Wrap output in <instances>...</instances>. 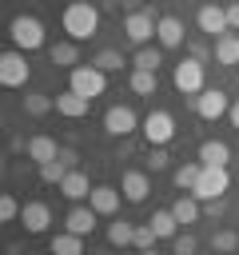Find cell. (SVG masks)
Returning a JSON list of instances; mask_svg holds the SVG:
<instances>
[{
  "instance_id": "cell-1",
  "label": "cell",
  "mask_w": 239,
  "mask_h": 255,
  "mask_svg": "<svg viewBox=\"0 0 239 255\" xmlns=\"http://www.w3.org/2000/svg\"><path fill=\"white\" fill-rule=\"evenodd\" d=\"M64 32H68V40H76V44H84V40H92L96 32H100V8L96 4H88V0H72L68 8H64Z\"/></svg>"
},
{
  "instance_id": "cell-2",
  "label": "cell",
  "mask_w": 239,
  "mask_h": 255,
  "mask_svg": "<svg viewBox=\"0 0 239 255\" xmlns=\"http://www.w3.org/2000/svg\"><path fill=\"white\" fill-rule=\"evenodd\" d=\"M68 88L80 92L84 100H96V96H104V88H108V72H100L96 64H80V68L68 72Z\"/></svg>"
},
{
  "instance_id": "cell-3",
  "label": "cell",
  "mask_w": 239,
  "mask_h": 255,
  "mask_svg": "<svg viewBox=\"0 0 239 255\" xmlns=\"http://www.w3.org/2000/svg\"><path fill=\"white\" fill-rule=\"evenodd\" d=\"M171 84L179 96H199L203 92V60L199 56H187L171 68Z\"/></svg>"
},
{
  "instance_id": "cell-4",
  "label": "cell",
  "mask_w": 239,
  "mask_h": 255,
  "mask_svg": "<svg viewBox=\"0 0 239 255\" xmlns=\"http://www.w3.org/2000/svg\"><path fill=\"white\" fill-rule=\"evenodd\" d=\"M8 36H12L16 52H36V48L44 44V24H40L36 16H16V20L8 24Z\"/></svg>"
},
{
  "instance_id": "cell-5",
  "label": "cell",
  "mask_w": 239,
  "mask_h": 255,
  "mask_svg": "<svg viewBox=\"0 0 239 255\" xmlns=\"http://www.w3.org/2000/svg\"><path fill=\"white\" fill-rule=\"evenodd\" d=\"M143 139H147V147H163V143H171V135H175V120H171V112H163V108H155V112H147L143 116Z\"/></svg>"
},
{
  "instance_id": "cell-6",
  "label": "cell",
  "mask_w": 239,
  "mask_h": 255,
  "mask_svg": "<svg viewBox=\"0 0 239 255\" xmlns=\"http://www.w3.org/2000/svg\"><path fill=\"white\" fill-rule=\"evenodd\" d=\"M28 76H32L28 52H4V56H0V84H4V88H24Z\"/></svg>"
},
{
  "instance_id": "cell-7",
  "label": "cell",
  "mask_w": 239,
  "mask_h": 255,
  "mask_svg": "<svg viewBox=\"0 0 239 255\" xmlns=\"http://www.w3.org/2000/svg\"><path fill=\"white\" fill-rule=\"evenodd\" d=\"M231 187V175H227V167H203L199 171V183H195V199H203V203H211V199H219L223 191Z\"/></svg>"
},
{
  "instance_id": "cell-8",
  "label": "cell",
  "mask_w": 239,
  "mask_h": 255,
  "mask_svg": "<svg viewBox=\"0 0 239 255\" xmlns=\"http://www.w3.org/2000/svg\"><path fill=\"white\" fill-rule=\"evenodd\" d=\"M155 16H151V8H139V12H127V20H123V36L135 44V48H143L151 36H155Z\"/></svg>"
},
{
  "instance_id": "cell-9",
  "label": "cell",
  "mask_w": 239,
  "mask_h": 255,
  "mask_svg": "<svg viewBox=\"0 0 239 255\" xmlns=\"http://www.w3.org/2000/svg\"><path fill=\"white\" fill-rule=\"evenodd\" d=\"M195 112H199V120L215 124V120H223V116L231 112V100H227V92H219V88H203V92L195 96Z\"/></svg>"
},
{
  "instance_id": "cell-10",
  "label": "cell",
  "mask_w": 239,
  "mask_h": 255,
  "mask_svg": "<svg viewBox=\"0 0 239 255\" xmlns=\"http://www.w3.org/2000/svg\"><path fill=\"white\" fill-rule=\"evenodd\" d=\"M135 124H139V120H135V112H131L127 104H112V108L104 112V131H108V135H120V139H123V135L135 131Z\"/></svg>"
},
{
  "instance_id": "cell-11",
  "label": "cell",
  "mask_w": 239,
  "mask_h": 255,
  "mask_svg": "<svg viewBox=\"0 0 239 255\" xmlns=\"http://www.w3.org/2000/svg\"><path fill=\"white\" fill-rule=\"evenodd\" d=\"M195 24H199V32H207L211 40H219V36L231 32V28H227V8H219V4H203L199 16H195Z\"/></svg>"
},
{
  "instance_id": "cell-12",
  "label": "cell",
  "mask_w": 239,
  "mask_h": 255,
  "mask_svg": "<svg viewBox=\"0 0 239 255\" xmlns=\"http://www.w3.org/2000/svg\"><path fill=\"white\" fill-rule=\"evenodd\" d=\"M20 223H24V231H28V235H44V231H48V223H52V207H48L44 199H32V203H24Z\"/></svg>"
},
{
  "instance_id": "cell-13",
  "label": "cell",
  "mask_w": 239,
  "mask_h": 255,
  "mask_svg": "<svg viewBox=\"0 0 239 255\" xmlns=\"http://www.w3.org/2000/svg\"><path fill=\"white\" fill-rule=\"evenodd\" d=\"M120 191H123L127 203H143V199L151 195V179H147V171H123V175H120Z\"/></svg>"
},
{
  "instance_id": "cell-14",
  "label": "cell",
  "mask_w": 239,
  "mask_h": 255,
  "mask_svg": "<svg viewBox=\"0 0 239 255\" xmlns=\"http://www.w3.org/2000/svg\"><path fill=\"white\" fill-rule=\"evenodd\" d=\"M120 187H108V183H96L92 187V195H88V207L96 211V215H116L120 211Z\"/></svg>"
},
{
  "instance_id": "cell-15",
  "label": "cell",
  "mask_w": 239,
  "mask_h": 255,
  "mask_svg": "<svg viewBox=\"0 0 239 255\" xmlns=\"http://www.w3.org/2000/svg\"><path fill=\"white\" fill-rule=\"evenodd\" d=\"M88 104H92V100H84V96H80V92H72V88L56 92V112H60V116H68V120L88 116Z\"/></svg>"
},
{
  "instance_id": "cell-16",
  "label": "cell",
  "mask_w": 239,
  "mask_h": 255,
  "mask_svg": "<svg viewBox=\"0 0 239 255\" xmlns=\"http://www.w3.org/2000/svg\"><path fill=\"white\" fill-rule=\"evenodd\" d=\"M24 151H28V159H32L36 167H40V163H52V159H60V147H56V139H52V135H32Z\"/></svg>"
},
{
  "instance_id": "cell-17",
  "label": "cell",
  "mask_w": 239,
  "mask_h": 255,
  "mask_svg": "<svg viewBox=\"0 0 239 255\" xmlns=\"http://www.w3.org/2000/svg\"><path fill=\"white\" fill-rule=\"evenodd\" d=\"M155 40H159V48H179V44H183V24H179V16H159Z\"/></svg>"
},
{
  "instance_id": "cell-18",
  "label": "cell",
  "mask_w": 239,
  "mask_h": 255,
  "mask_svg": "<svg viewBox=\"0 0 239 255\" xmlns=\"http://www.w3.org/2000/svg\"><path fill=\"white\" fill-rule=\"evenodd\" d=\"M227 159H231V147L223 139H203L199 143V163L203 167H227Z\"/></svg>"
},
{
  "instance_id": "cell-19",
  "label": "cell",
  "mask_w": 239,
  "mask_h": 255,
  "mask_svg": "<svg viewBox=\"0 0 239 255\" xmlns=\"http://www.w3.org/2000/svg\"><path fill=\"white\" fill-rule=\"evenodd\" d=\"M64 227H68L72 235H80V239H84V235H92V227H96V211H92V207H80V203H76V207H72V211L64 215Z\"/></svg>"
},
{
  "instance_id": "cell-20",
  "label": "cell",
  "mask_w": 239,
  "mask_h": 255,
  "mask_svg": "<svg viewBox=\"0 0 239 255\" xmlns=\"http://www.w3.org/2000/svg\"><path fill=\"white\" fill-rule=\"evenodd\" d=\"M60 195H64V199H72V203L88 199V195H92L88 175H84V171H68V175H64V183H60Z\"/></svg>"
},
{
  "instance_id": "cell-21",
  "label": "cell",
  "mask_w": 239,
  "mask_h": 255,
  "mask_svg": "<svg viewBox=\"0 0 239 255\" xmlns=\"http://www.w3.org/2000/svg\"><path fill=\"white\" fill-rule=\"evenodd\" d=\"M52 64L56 68H80V48H76V40H56L52 44Z\"/></svg>"
},
{
  "instance_id": "cell-22",
  "label": "cell",
  "mask_w": 239,
  "mask_h": 255,
  "mask_svg": "<svg viewBox=\"0 0 239 255\" xmlns=\"http://www.w3.org/2000/svg\"><path fill=\"white\" fill-rule=\"evenodd\" d=\"M215 64H239V36L235 32H227V36H219L215 40Z\"/></svg>"
},
{
  "instance_id": "cell-23",
  "label": "cell",
  "mask_w": 239,
  "mask_h": 255,
  "mask_svg": "<svg viewBox=\"0 0 239 255\" xmlns=\"http://www.w3.org/2000/svg\"><path fill=\"white\" fill-rule=\"evenodd\" d=\"M147 223L155 227V235H159V239H175V235H179V219L171 215V207H167V211H151V219H147Z\"/></svg>"
},
{
  "instance_id": "cell-24",
  "label": "cell",
  "mask_w": 239,
  "mask_h": 255,
  "mask_svg": "<svg viewBox=\"0 0 239 255\" xmlns=\"http://www.w3.org/2000/svg\"><path fill=\"white\" fill-rule=\"evenodd\" d=\"M52 255H84V239L80 235H72V231H60V235H52Z\"/></svg>"
},
{
  "instance_id": "cell-25",
  "label": "cell",
  "mask_w": 239,
  "mask_h": 255,
  "mask_svg": "<svg viewBox=\"0 0 239 255\" xmlns=\"http://www.w3.org/2000/svg\"><path fill=\"white\" fill-rule=\"evenodd\" d=\"M199 171H203V163H183V167H175L171 183H175L179 191H195V183H199Z\"/></svg>"
},
{
  "instance_id": "cell-26",
  "label": "cell",
  "mask_w": 239,
  "mask_h": 255,
  "mask_svg": "<svg viewBox=\"0 0 239 255\" xmlns=\"http://www.w3.org/2000/svg\"><path fill=\"white\" fill-rule=\"evenodd\" d=\"M171 215H175L179 223H195V219H199V199H195V195H179V199L171 203Z\"/></svg>"
},
{
  "instance_id": "cell-27",
  "label": "cell",
  "mask_w": 239,
  "mask_h": 255,
  "mask_svg": "<svg viewBox=\"0 0 239 255\" xmlns=\"http://www.w3.org/2000/svg\"><path fill=\"white\" fill-rule=\"evenodd\" d=\"M131 239H135V223H127V219L108 223V243H112V247H127Z\"/></svg>"
},
{
  "instance_id": "cell-28",
  "label": "cell",
  "mask_w": 239,
  "mask_h": 255,
  "mask_svg": "<svg viewBox=\"0 0 239 255\" xmlns=\"http://www.w3.org/2000/svg\"><path fill=\"white\" fill-rule=\"evenodd\" d=\"M235 247H239V231H235V227H219V231L211 235V251H219V255H235Z\"/></svg>"
},
{
  "instance_id": "cell-29",
  "label": "cell",
  "mask_w": 239,
  "mask_h": 255,
  "mask_svg": "<svg viewBox=\"0 0 239 255\" xmlns=\"http://www.w3.org/2000/svg\"><path fill=\"white\" fill-rule=\"evenodd\" d=\"M127 84H131V92H135V96H155V88H159L155 72H143V68H135Z\"/></svg>"
},
{
  "instance_id": "cell-30",
  "label": "cell",
  "mask_w": 239,
  "mask_h": 255,
  "mask_svg": "<svg viewBox=\"0 0 239 255\" xmlns=\"http://www.w3.org/2000/svg\"><path fill=\"white\" fill-rule=\"evenodd\" d=\"M56 108V96H44V92H28L24 96V112L28 116H48Z\"/></svg>"
},
{
  "instance_id": "cell-31",
  "label": "cell",
  "mask_w": 239,
  "mask_h": 255,
  "mask_svg": "<svg viewBox=\"0 0 239 255\" xmlns=\"http://www.w3.org/2000/svg\"><path fill=\"white\" fill-rule=\"evenodd\" d=\"M159 64H163V48H147V44H143V48L135 52V68H143V72H155Z\"/></svg>"
},
{
  "instance_id": "cell-32",
  "label": "cell",
  "mask_w": 239,
  "mask_h": 255,
  "mask_svg": "<svg viewBox=\"0 0 239 255\" xmlns=\"http://www.w3.org/2000/svg\"><path fill=\"white\" fill-rule=\"evenodd\" d=\"M68 171H72V167H68L64 159H52V163H40V179H44V183H56V187L64 183V175H68Z\"/></svg>"
},
{
  "instance_id": "cell-33",
  "label": "cell",
  "mask_w": 239,
  "mask_h": 255,
  "mask_svg": "<svg viewBox=\"0 0 239 255\" xmlns=\"http://www.w3.org/2000/svg\"><path fill=\"white\" fill-rule=\"evenodd\" d=\"M100 72H120L123 68V56L116 52V48H104V52H96V60H92Z\"/></svg>"
},
{
  "instance_id": "cell-34",
  "label": "cell",
  "mask_w": 239,
  "mask_h": 255,
  "mask_svg": "<svg viewBox=\"0 0 239 255\" xmlns=\"http://www.w3.org/2000/svg\"><path fill=\"white\" fill-rule=\"evenodd\" d=\"M155 239H159V235H155V227H151V223H135V239H131V247H135V251H151V247H155Z\"/></svg>"
},
{
  "instance_id": "cell-35",
  "label": "cell",
  "mask_w": 239,
  "mask_h": 255,
  "mask_svg": "<svg viewBox=\"0 0 239 255\" xmlns=\"http://www.w3.org/2000/svg\"><path fill=\"white\" fill-rule=\"evenodd\" d=\"M167 163H171V155L163 147H147V171H167Z\"/></svg>"
},
{
  "instance_id": "cell-36",
  "label": "cell",
  "mask_w": 239,
  "mask_h": 255,
  "mask_svg": "<svg viewBox=\"0 0 239 255\" xmlns=\"http://www.w3.org/2000/svg\"><path fill=\"white\" fill-rule=\"evenodd\" d=\"M20 211H24V207L16 203V195H4V199H0V219H4V223L20 219Z\"/></svg>"
},
{
  "instance_id": "cell-37",
  "label": "cell",
  "mask_w": 239,
  "mask_h": 255,
  "mask_svg": "<svg viewBox=\"0 0 239 255\" xmlns=\"http://www.w3.org/2000/svg\"><path fill=\"white\" fill-rule=\"evenodd\" d=\"M171 247H175V255H195V235H175Z\"/></svg>"
},
{
  "instance_id": "cell-38",
  "label": "cell",
  "mask_w": 239,
  "mask_h": 255,
  "mask_svg": "<svg viewBox=\"0 0 239 255\" xmlns=\"http://www.w3.org/2000/svg\"><path fill=\"white\" fill-rule=\"evenodd\" d=\"M227 28H235V32H239V0H235V4H227Z\"/></svg>"
},
{
  "instance_id": "cell-39",
  "label": "cell",
  "mask_w": 239,
  "mask_h": 255,
  "mask_svg": "<svg viewBox=\"0 0 239 255\" xmlns=\"http://www.w3.org/2000/svg\"><path fill=\"white\" fill-rule=\"evenodd\" d=\"M227 120H231V128H235V131H239V100H235V104H231V112H227Z\"/></svg>"
},
{
  "instance_id": "cell-40",
  "label": "cell",
  "mask_w": 239,
  "mask_h": 255,
  "mask_svg": "<svg viewBox=\"0 0 239 255\" xmlns=\"http://www.w3.org/2000/svg\"><path fill=\"white\" fill-rule=\"evenodd\" d=\"M139 255H159V251H155V247H151V251H139Z\"/></svg>"
}]
</instances>
